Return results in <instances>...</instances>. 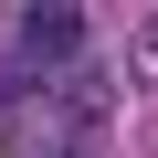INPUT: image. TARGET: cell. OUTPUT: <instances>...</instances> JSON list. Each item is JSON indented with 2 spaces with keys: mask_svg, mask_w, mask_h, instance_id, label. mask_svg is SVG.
Returning a JSON list of instances; mask_svg holds the SVG:
<instances>
[{
  "mask_svg": "<svg viewBox=\"0 0 158 158\" xmlns=\"http://www.w3.org/2000/svg\"><path fill=\"white\" fill-rule=\"evenodd\" d=\"M116 85H106V74H74V95L42 116V137H32V158H106L116 148Z\"/></svg>",
  "mask_w": 158,
  "mask_h": 158,
  "instance_id": "6da1fadb",
  "label": "cell"
},
{
  "mask_svg": "<svg viewBox=\"0 0 158 158\" xmlns=\"http://www.w3.org/2000/svg\"><path fill=\"white\" fill-rule=\"evenodd\" d=\"M21 63L32 74H74L85 63V11H21Z\"/></svg>",
  "mask_w": 158,
  "mask_h": 158,
  "instance_id": "7a4b0ae2",
  "label": "cell"
},
{
  "mask_svg": "<svg viewBox=\"0 0 158 158\" xmlns=\"http://www.w3.org/2000/svg\"><path fill=\"white\" fill-rule=\"evenodd\" d=\"M148 63H158V21H148Z\"/></svg>",
  "mask_w": 158,
  "mask_h": 158,
  "instance_id": "3957f363",
  "label": "cell"
}]
</instances>
